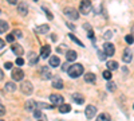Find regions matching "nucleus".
Returning a JSON list of instances; mask_svg holds the SVG:
<instances>
[{"label": "nucleus", "instance_id": "10", "mask_svg": "<svg viewBox=\"0 0 134 121\" xmlns=\"http://www.w3.org/2000/svg\"><path fill=\"white\" fill-rule=\"evenodd\" d=\"M24 106H26V109L28 112H34V111H36V109H38V102L34 101V100H30V101L26 102Z\"/></svg>", "mask_w": 134, "mask_h": 121}, {"label": "nucleus", "instance_id": "4", "mask_svg": "<svg viewBox=\"0 0 134 121\" xmlns=\"http://www.w3.org/2000/svg\"><path fill=\"white\" fill-rule=\"evenodd\" d=\"M20 90L23 92L24 94L30 96L34 92V86H32V83L30 81H23V82H21V85H20Z\"/></svg>", "mask_w": 134, "mask_h": 121}, {"label": "nucleus", "instance_id": "22", "mask_svg": "<svg viewBox=\"0 0 134 121\" xmlns=\"http://www.w3.org/2000/svg\"><path fill=\"white\" fill-rule=\"evenodd\" d=\"M4 89H5L7 92H15V90H16V85H15L14 82H7L5 86H4Z\"/></svg>", "mask_w": 134, "mask_h": 121}, {"label": "nucleus", "instance_id": "48", "mask_svg": "<svg viewBox=\"0 0 134 121\" xmlns=\"http://www.w3.org/2000/svg\"><path fill=\"white\" fill-rule=\"evenodd\" d=\"M0 121H3V120H0Z\"/></svg>", "mask_w": 134, "mask_h": 121}, {"label": "nucleus", "instance_id": "16", "mask_svg": "<svg viewBox=\"0 0 134 121\" xmlns=\"http://www.w3.org/2000/svg\"><path fill=\"white\" fill-rule=\"evenodd\" d=\"M35 31L38 32V34H46V32L50 31V26H48V24H40V26L36 27Z\"/></svg>", "mask_w": 134, "mask_h": 121}, {"label": "nucleus", "instance_id": "34", "mask_svg": "<svg viewBox=\"0 0 134 121\" xmlns=\"http://www.w3.org/2000/svg\"><path fill=\"white\" fill-rule=\"evenodd\" d=\"M103 77H105V80H110V78H111V73H110V70L103 71Z\"/></svg>", "mask_w": 134, "mask_h": 121}, {"label": "nucleus", "instance_id": "20", "mask_svg": "<svg viewBox=\"0 0 134 121\" xmlns=\"http://www.w3.org/2000/svg\"><path fill=\"white\" fill-rule=\"evenodd\" d=\"M59 112L60 113H69V112H71V105H69V104L59 105Z\"/></svg>", "mask_w": 134, "mask_h": 121}, {"label": "nucleus", "instance_id": "1", "mask_svg": "<svg viewBox=\"0 0 134 121\" xmlns=\"http://www.w3.org/2000/svg\"><path fill=\"white\" fill-rule=\"evenodd\" d=\"M67 74H69L71 78H76V77H81L83 74V66L81 63H74L72 66H70V69L67 70Z\"/></svg>", "mask_w": 134, "mask_h": 121}, {"label": "nucleus", "instance_id": "28", "mask_svg": "<svg viewBox=\"0 0 134 121\" xmlns=\"http://www.w3.org/2000/svg\"><path fill=\"white\" fill-rule=\"evenodd\" d=\"M107 89H109V92H114L117 89V85L114 82H109L107 83Z\"/></svg>", "mask_w": 134, "mask_h": 121}, {"label": "nucleus", "instance_id": "25", "mask_svg": "<svg viewBox=\"0 0 134 121\" xmlns=\"http://www.w3.org/2000/svg\"><path fill=\"white\" fill-rule=\"evenodd\" d=\"M69 38H70V39H71L72 42H75L76 45H79L81 47H85V45H83V42H81V40L78 39V38H76V36H75L74 34H69Z\"/></svg>", "mask_w": 134, "mask_h": 121}, {"label": "nucleus", "instance_id": "15", "mask_svg": "<svg viewBox=\"0 0 134 121\" xmlns=\"http://www.w3.org/2000/svg\"><path fill=\"white\" fill-rule=\"evenodd\" d=\"M50 54H51V47L50 46H43L42 47V52H40V57L42 58H48L50 57Z\"/></svg>", "mask_w": 134, "mask_h": 121}, {"label": "nucleus", "instance_id": "17", "mask_svg": "<svg viewBox=\"0 0 134 121\" xmlns=\"http://www.w3.org/2000/svg\"><path fill=\"white\" fill-rule=\"evenodd\" d=\"M76 52L74 51V50H69V51H67L66 52V58H67V61H69V62H74L75 59H76Z\"/></svg>", "mask_w": 134, "mask_h": 121}, {"label": "nucleus", "instance_id": "42", "mask_svg": "<svg viewBox=\"0 0 134 121\" xmlns=\"http://www.w3.org/2000/svg\"><path fill=\"white\" fill-rule=\"evenodd\" d=\"M5 46V42L4 40H2V39H0V49H3Z\"/></svg>", "mask_w": 134, "mask_h": 121}, {"label": "nucleus", "instance_id": "14", "mask_svg": "<svg viewBox=\"0 0 134 121\" xmlns=\"http://www.w3.org/2000/svg\"><path fill=\"white\" fill-rule=\"evenodd\" d=\"M85 81H86L87 83H95L97 77H95L94 73H86V74H85Z\"/></svg>", "mask_w": 134, "mask_h": 121}, {"label": "nucleus", "instance_id": "43", "mask_svg": "<svg viewBox=\"0 0 134 121\" xmlns=\"http://www.w3.org/2000/svg\"><path fill=\"white\" fill-rule=\"evenodd\" d=\"M3 78H4V73H3V70H2V69H0V81H2Z\"/></svg>", "mask_w": 134, "mask_h": 121}, {"label": "nucleus", "instance_id": "41", "mask_svg": "<svg viewBox=\"0 0 134 121\" xmlns=\"http://www.w3.org/2000/svg\"><path fill=\"white\" fill-rule=\"evenodd\" d=\"M7 2H8L9 4H12V6H15V4H18V2H16V0H7Z\"/></svg>", "mask_w": 134, "mask_h": 121}, {"label": "nucleus", "instance_id": "7", "mask_svg": "<svg viewBox=\"0 0 134 121\" xmlns=\"http://www.w3.org/2000/svg\"><path fill=\"white\" fill-rule=\"evenodd\" d=\"M85 114H86L87 118H93V117L97 114V108H95L94 105H88V106L86 108V111H85Z\"/></svg>", "mask_w": 134, "mask_h": 121}, {"label": "nucleus", "instance_id": "44", "mask_svg": "<svg viewBox=\"0 0 134 121\" xmlns=\"http://www.w3.org/2000/svg\"><path fill=\"white\" fill-rule=\"evenodd\" d=\"M67 27L71 28V30H75V26H74V24H70V23H69V26H67Z\"/></svg>", "mask_w": 134, "mask_h": 121}, {"label": "nucleus", "instance_id": "23", "mask_svg": "<svg viewBox=\"0 0 134 121\" xmlns=\"http://www.w3.org/2000/svg\"><path fill=\"white\" fill-rule=\"evenodd\" d=\"M8 28H9V26H8L7 22L5 20H0V32L3 34V32H5Z\"/></svg>", "mask_w": 134, "mask_h": 121}, {"label": "nucleus", "instance_id": "26", "mask_svg": "<svg viewBox=\"0 0 134 121\" xmlns=\"http://www.w3.org/2000/svg\"><path fill=\"white\" fill-rule=\"evenodd\" d=\"M97 121H110V116L107 113H102L97 117Z\"/></svg>", "mask_w": 134, "mask_h": 121}, {"label": "nucleus", "instance_id": "36", "mask_svg": "<svg viewBox=\"0 0 134 121\" xmlns=\"http://www.w3.org/2000/svg\"><path fill=\"white\" fill-rule=\"evenodd\" d=\"M5 114V106L0 104V116H4Z\"/></svg>", "mask_w": 134, "mask_h": 121}, {"label": "nucleus", "instance_id": "47", "mask_svg": "<svg viewBox=\"0 0 134 121\" xmlns=\"http://www.w3.org/2000/svg\"><path fill=\"white\" fill-rule=\"evenodd\" d=\"M131 32H133V36H134V24H133V27H131Z\"/></svg>", "mask_w": 134, "mask_h": 121}, {"label": "nucleus", "instance_id": "2", "mask_svg": "<svg viewBox=\"0 0 134 121\" xmlns=\"http://www.w3.org/2000/svg\"><path fill=\"white\" fill-rule=\"evenodd\" d=\"M91 8H93V6H91V2H90V0H82V2H81V6H79L81 14H83V15L90 14Z\"/></svg>", "mask_w": 134, "mask_h": 121}, {"label": "nucleus", "instance_id": "32", "mask_svg": "<svg viewBox=\"0 0 134 121\" xmlns=\"http://www.w3.org/2000/svg\"><path fill=\"white\" fill-rule=\"evenodd\" d=\"M43 9H44V12H46V16L48 18V20H52V19H54V16H52V14L50 12V11H48L47 8H43Z\"/></svg>", "mask_w": 134, "mask_h": 121}, {"label": "nucleus", "instance_id": "24", "mask_svg": "<svg viewBox=\"0 0 134 121\" xmlns=\"http://www.w3.org/2000/svg\"><path fill=\"white\" fill-rule=\"evenodd\" d=\"M107 69L109 70H117L118 69V63L115 61H109L107 62Z\"/></svg>", "mask_w": 134, "mask_h": 121}, {"label": "nucleus", "instance_id": "13", "mask_svg": "<svg viewBox=\"0 0 134 121\" xmlns=\"http://www.w3.org/2000/svg\"><path fill=\"white\" fill-rule=\"evenodd\" d=\"M71 98H72V101H74L75 104L82 105V104L85 102V97H83L82 94H79V93H74V94L71 96Z\"/></svg>", "mask_w": 134, "mask_h": 121}, {"label": "nucleus", "instance_id": "35", "mask_svg": "<svg viewBox=\"0 0 134 121\" xmlns=\"http://www.w3.org/2000/svg\"><path fill=\"white\" fill-rule=\"evenodd\" d=\"M111 36H113V31H107V32H105V39H110Z\"/></svg>", "mask_w": 134, "mask_h": 121}, {"label": "nucleus", "instance_id": "19", "mask_svg": "<svg viewBox=\"0 0 134 121\" xmlns=\"http://www.w3.org/2000/svg\"><path fill=\"white\" fill-rule=\"evenodd\" d=\"M50 65L52 66V67H57V66L60 65V58L54 55V57H50Z\"/></svg>", "mask_w": 134, "mask_h": 121}, {"label": "nucleus", "instance_id": "21", "mask_svg": "<svg viewBox=\"0 0 134 121\" xmlns=\"http://www.w3.org/2000/svg\"><path fill=\"white\" fill-rule=\"evenodd\" d=\"M52 86L55 87V89H62L63 87V81L60 78H55V80H52Z\"/></svg>", "mask_w": 134, "mask_h": 121}, {"label": "nucleus", "instance_id": "40", "mask_svg": "<svg viewBox=\"0 0 134 121\" xmlns=\"http://www.w3.org/2000/svg\"><path fill=\"white\" fill-rule=\"evenodd\" d=\"M4 67L5 69H11V67H12V63H11V62H5L4 63Z\"/></svg>", "mask_w": 134, "mask_h": 121}, {"label": "nucleus", "instance_id": "12", "mask_svg": "<svg viewBox=\"0 0 134 121\" xmlns=\"http://www.w3.org/2000/svg\"><path fill=\"white\" fill-rule=\"evenodd\" d=\"M11 50H12L14 54H16V55H19V57L24 54V49L21 47L20 45H12V46H11Z\"/></svg>", "mask_w": 134, "mask_h": 121}, {"label": "nucleus", "instance_id": "27", "mask_svg": "<svg viewBox=\"0 0 134 121\" xmlns=\"http://www.w3.org/2000/svg\"><path fill=\"white\" fill-rule=\"evenodd\" d=\"M30 65H35L36 62H38V55H36V54H34V52H31L30 54Z\"/></svg>", "mask_w": 134, "mask_h": 121}, {"label": "nucleus", "instance_id": "29", "mask_svg": "<svg viewBox=\"0 0 134 121\" xmlns=\"http://www.w3.org/2000/svg\"><path fill=\"white\" fill-rule=\"evenodd\" d=\"M125 40H126L127 45H131V43H134V36L133 35H126L125 36Z\"/></svg>", "mask_w": 134, "mask_h": 121}, {"label": "nucleus", "instance_id": "39", "mask_svg": "<svg viewBox=\"0 0 134 121\" xmlns=\"http://www.w3.org/2000/svg\"><path fill=\"white\" fill-rule=\"evenodd\" d=\"M88 38H90V39L94 42V39H95V38H94V32H93V30H90V31H88Z\"/></svg>", "mask_w": 134, "mask_h": 121}, {"label": "nucleus", "instance_id": "37", "mask_svg": "<svg viewBox=\"0 0 134 121\" xmlns=\"http://www.w3.org/2000/svg\"><path fill=\"white\" fill-rule=\"evenodd\" d=\"M16 65H18V66H23V65H24V59H23V58H18V59H16Z\"/></svg>", "mask_w": 134, "mask_h": 121}, {"label": "nucleus", "instance_id": "38", "mask_svg": "<svg viewBox=\"0 0 134 121\" xmlns=\"http://www.w3.org/2000/svg\"><path fill=\"white\" fill-rule=\"evenodd\" d=\"M34 116H35L36 118H39V117H42V112L39 111V109H36V111H34Z\"/></svg>", "mask_w": 134, "mask_h": 121}, {"label": "nucleus", "instance_id": "3", "mask_svg": "<svg viewBox=\"0 0 134 121\" xmlns=\"http://www.w3.org/2000/svg\"><path fill=\"white\" fill-rule=\"evenodd\" d=\"M64 15L69 18V19H71V20H76L78 18H79V12H78L75 8H72V7L64 8Z\"/></svg>", "mask_w": 134, "mask_h": 121}, {"label": "nucleus", "instance_id": "8", "mask_svg": "<svg viewBox=\"0 0 134 121\" xmlns=\"http://www.w3.org/2000/svg\"><path fill=\"white\" fill-rule=\"evenodd\" d=\"M50 101L52 102V105H62L63 104V97L59 96V94H51Z\"/></svg>", "mask_w": 134, "mask_h": 121}, {"label": "nucleus", "instance_id": "33", "mask_svg": "<svg viewBox=\"0 0 134 121\" xmlns=\"http://www.w3.org/2000/svg\"><path fill=\"white\" fill-rule=\"evenodd\" d=\"M14 39H15L14 34H8V35L5 36V40H7V42H9V43H12V42H14Z\"/></svg>", "mask_w": 134, "mask_h": 121}, {"label": "nucleus", "instance_id": "30", "mask_svg": "<svg viewBox=\"0 0 134 121\" xmlns=\"http://www.w3.org/2000/svg\"><path fill=\"white\" fill-rule=\"evenodd\" d=\"M14 36H16V38H23V32H21L20 30H14Z\"/></svg>", "mask_w": 134, "mask_h": 121}, {"label": "nucleus", "instance_id": "9", "mask_svg": "<svg viewBox=\"0 0 134 121\" xmlns=\"http://www.w3.org/2000/svg\"><path fill=\"white\" fill-rule=\"evenodd\" d=\"M131 58H133V52H131V49L126 47V49L124 50V55H122V59H124V62L129 63V62H131Z\"/></svg>", "mask_w": 134, "mask_h": 121}, {"label": "nucleus", "instance_id": "11", "mask_svg": "<svg viewBox=\"0 0 134 121\" xmlns=\"http://www.w3.org/2000/svg\"><path fill=\"white\" fill-rule=\"evenodd\" d=\"M18 11L21 16H26L27 12H28V7H27V3H19L18 4Z\"/></svg>", "mask_w": 134, "mask_h": 121}, {"label": "nucleus", "instance_id": "18", "mask_svg": "<svg viewBox=\"0 0 134 121\" xmlns=\"http://www.w3.org/2000/svg\"><path fill=\"white\" fill-rule=\"evenodd\" d=\"M40 73H42V77L44 80H50L51 77H52V74H51V71L48 70V67H46V66H44V67H42V70H40Z\"/></svg>", "mask_w": 134, "mask_h": 121}, {"label": "nucleus", "instance_id": "31", "mask_svg": "<svg viewBox=\"0 0 134 121\" xmlns=\"http://www.w3.org/2000/svg\"><path fill=\"white\" fill-rule=\"evenodd\" d=\"M98 57H99V59L100 61H106V52H102V51H98Z\"/></svg>", "mask_w": 134, "mask_h": 121}, {"label": "nucleus", "instance_id": "6", "mask_svg": "<svg viewBox=\"0 0 134 121\" xmlns=\"http://www.w3.org/2000/svg\"><path fill=\"white\" fill-rule=\"evenodd\" d=\"M11 77H12L14 81H21V80L24 78V73H23V70H21V69H15L12 71V74H11Z\"/></svg>", "mask_w": 134, "mask_h": 121}, {"label": "nucleus", "instance_id": "45", "mask_svg": "<svg viewBox=\"0 0 134 121\" xmlns=\"http://www.w3.org/2000/svg\"><path fill=\"white\" fill-rule=\"evenodd\" d=\"M85 28H86V30H88V31H90V24H88V23H86V24H85Z\"/></svg>", "mask_w": 134, "mask_h": 121}, {"label": "nucleus", "instance_id": "5", "mask_svg": "<svg viewBox=\"0 0 134 121\" xmlns=\"http://www.w3.org/2000/svg\"><path fill=\"white\" fill-rule=\"evenodd\" d=\"M103 51L106 52V55H107V57H113V55H114V52H115L114 45H113V43L106 42L105 45H103Z\"/></svg>", "mask_w": 134, "mask_h": 121}, {"label": "nucleus", "instance_id": "46", "mask_svg": "<svg viewBox=\"0 0 134 121\" xmlns=\"http://www.w3.org/2000/svg\"><path fill=\"white\" fill-rule=\"evenodd\" d=\"M51 39H52V40H57V35L52 34V35H51Z\"/></svg>", "mask_w": 134, "mask_h": 121}]
</instances>
